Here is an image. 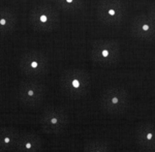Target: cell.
Here are the masks:
<instances>
[{
    "mask_svg": "<svg viewBox=\"0 0 155 152\" xmlns=\"http://www.w3.org/2000/svg\"><path fill=\"white\" fill-rule=\"evenodd\" d=\"M148 15L155 21V2H153V3H152L151 5L149 6Z\"/></svg>",
    "mask_w": 155,
    "mask_h": 152,
    "instance_id": "16",
    "label": "cell"
},
{
    "mask_svg": "<svg viewBox=\"0 0 155 152\" xmlns=\"http://www.w3.org/2000/svg\"><path fill=\"white\" fill-rule=\"evenodd\" d=\"M49 1H53V2H54V1H55V0H49Z\"/></svg>",
    "mask_w": 155,
    "mask_h": 152,
    "instance_id": "19",
    "label": "cell"
},
{
    "mask_svg": "<svg viewBox=\"0 0 155 152\" xmlns=\"http://www.w3.org/2000/svg\"><path fill=\"white\" fill-rule=\"evenodd\" d=\"M134 140L137 146L144 150L155 148V123L145 121L134 129Z\"/></svg>",
    "mask_w": 155,
    "mask_h": 152,
    "instance_id": "10",
    "label": "cell"
},
{
    "mask_svg": "<svg viewBox=\"0 0 155 152\" xmlns=\"http://www.w3.org/2000/svg\"><path fill=\"white\" fill-rule=\"evenodd\" d=\"M96 17L106 26H119L126 17V5L122 0H101L96 6Z\"/></svg>",
    "mask_w": 155,
    "mask_h": 152,
    "instance_id": "8",
    "label": "cell"
},
{
    "mask_svg": "<svg viewBox=\"0 0 155 152\" xmlns=\"http://www.w3.org/2000/svg\"><path fill=\"white\" fill-rule=\"evenodd\" d=\"M54 3L60 11L67 14H77L85 6V0H55Z\"/></svg>",
    "mask_w": 155,
    "mask_h": 152,
    "instance_id": "14",
    "label": "cell"
},
{
    "mask_svg": "<svg viewBox=\"0 0 155 152\" xmlns=\"http://www.w3.org/2000/svg\"><path fill=\"white\" fill-rule=\"evenodd\" d=\"M18 17L11 9L0 8V35H6L16 29Z\"/></svg>",
    "mask_w": 155,
    "mask_h": 152,
    "instance_id": "13",
    "label": "cell"
},
{
    "mask_svg": "<svg viewBox=\"0 0 155 152\" xmlns=\"http://www.w3.org/2000/svg\"><path fill=\"white\" fill-rule=\"evenodd\" d=\"M130 32L134 37L142 41L155 39V21L148 14H140L132 19Z\"/></svg>",
    "mask_w": 155,
    "mask_h": 152,
    "instance_id": "9",
    "label": "cell"
},
{
    "mask_svg": "<svg viewBox=\"0 0 155 152\" xmlns=\"http://www.w3.org/2000/svg\"><path fill=\"white\" fill-rule=\"evenodd\" d=\"M132 152H147V151L143 150V149H140V150H136V151H132Z\"/></svg>",
    "mask_w": 155,
    "mask_h": 152,
    "instance_id": "18",
    "label": "cell"
},
{
    "mask_svg": "<svg viewBox=\"0 0 155 152\" xmlns=\"http://www.w3.org/2000/svg\"><path fill=\"white\" fill-rule=\"evenodd\" d=\"M83 152H112V148L102 139H89L84 143Z\"/></svg>",
    "mask_w": 155,
    "mask_h": 152,
    "instance_id": "15",
    "label": "cell"
},
{
    "mask_svg": "<svg viewBox=\"0 0 155 152\" xmlns=\"http://www.w3.org/2000/svg\"><path fill=\"white\" fill-rule=\"evenodd\" d=\"M121 55V46L114 39H97L93 41L90 51L92 61L99 65L110 66L116 64Z\"/></svg>",
    "mask_w": 155,
    "mask_h": 152,
    "instance_id": "6",
    "label": "cell"
},
{
    "mask_svg": "<svg viewBox=\"0 0 155 152\" xmlns=\"http://www.w3.org/2000/svg\"><path fill=\"white\" fill-rule=\"evenodd\" d=\"M130 96L126 89L119 86L107 87L101 92L99 107L104 113L109 115H120L128 110Z\"/></svg>",
    "mask_w": 155,
    "mask_h": 152,
    "instance_id": "3",
    "label": "cell"
},
{
    "mask_svg": "<svg viewBox=\"0 0 155 152\" xmlns=\"http://www.w3.org/2000/svg\"><path fill=\"white\" fill-rule=\"evenodd\" d=\"M21 131L12 126L0 127V152H16Z\"/></svg>",
    "mask_w": 155,
    "mask_h": 152,
    "instance_id": "12",
    "label": "cell"
},
{
    "mask_svg": "<svg viewBox=\"0 0 155 152\" xmlns=\"http://www.w3.org/2000/svg\"><path fill=\"white\" fill-rule=\"evenodd\" d=\"M20 71L28 79H39L49 73V58L44 52L29 50L20 57Z\"/></svg>",
    "mask_w": 155,
    "mask_h": 152,
    "instance_id": "5",
    "label": "cell"
},
{
    "mask_svg": "<svg viewBox=\"0 0 155 152\" xmlns=\"http://www.w3.org/2000/svg\"><path fill=\"white\" fill-rule=\"evenodd\" d=\"M47 95V87L36 79L24 80L19 84L18 98L27 108H38Z\"/></svg>",
    "mask_w": 155,
    "mask_h": 152,
    "instance_id": "7",
    "label": "cell"
},
{
    "mask_svg": "<svg viewBox=\"0 0 155 152\" xmlns=\"http://www.w3.org/2000/svg\"><path fill=\"white\" fill-rule=\"evenodd\" d=\"M60 12L57 7L48 3H41L32 7L29 12V24L34 30L52 32L60 25Z\"/></svg>",
    "mask_w": 155,
    "mask_h": 152,
    "instance_id": "2",
    "label": "cell"
},
{
    "mask_svg": "<svg viewBox=\"0 0 155 152\" xmlns=\"http://www.w3.org/2000/svg\"><path fill=\"white\" fill-rule=\"evenodd\" d=\"M69 114L61 107H48L38 117L39 127L47 134H60L69 125Z\"/></svg>",
    "mask_w": 155,
    "mask_h": 152,
    "instance_id": "4",
    "label": "cell"
},
{
    "mask_svg": "<svg viewBox=\"0 0 155 152\" xmlns=\"http://www.w3.org/2000/svg\"><path fill=\"white\" fill-rule=\"evenodd\" d=\"M44 142L35 131H24L20 133L16 152H42Z\"/></svg>",
    "mask_w": 155,
    "mask_h": 152,
    "instance_id": "11",
    "label": "cell"
},
{
    "mask_svg": "<svg viewBox=\"0 0 155 152\" xmlns=\"http://www.w3.org/2000/svg\"><path fill=\"white\" fill-rule=\"evenodd\" d=\"M61 90L72 99L83 98L89 93L91 88V77L86 69L68 68L60 76Z\"/></svg>",
    "mask_w": 155,
    "mask_h": 152,
    "instance_id": "1",
    "label": "cell"
},
{
    "mask_svg": "<svg viewBox=\"0 0 155 152\" xmlns=\"http://www.w3.org/2000/svg\"><path fill=\"white\" fill-rule=\"evenodd\" d=\"M144 150V149H143ZM147 152H155V148H152V149H149V150H146Z\"/></svg>",
    "mask_w": 155,
    "mask_h": 152,
    "instance_id": "17",
    "label": "cell"
}]
</instances>
